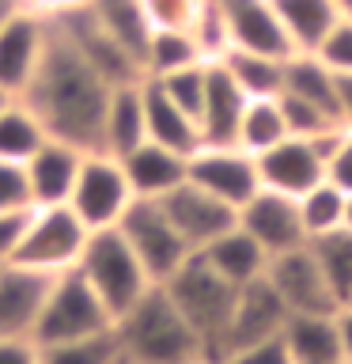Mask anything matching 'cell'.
Masks as SVG:
<instances>
[{
	"instance_id": "9c48e42d",
	"label": "cell",
	"mask_w": 352,
	"mask_h": 364,
	"mask_svg": "<svg viewBox=\"0 0 352 364\" xmlns=\"http://www.w3.org/2000/svg\"><path fill=\"white\" fill-rule=\"evenodd\" d=\"M186 178L235 209H243L261 190L258 156L246 152L243 144H197L186 159Z\"/></svg>"
},
{
	"instance_id": "74e56055",
	"label": "cell",
	"mask_w": 352,
	"mask_h": 364,
	"mask_svg": "<svg viewBox=\"0 0 352 364\" xmlns=\"http://www.w3.org/2000/svg\"><path fill=\"white\" fill-rule=\"evenodd\" d=\"M277 102H280L284 125H288L292 136H322V133H329V129H337V125H341V122L329 118V114H322L318 107H311L307 99L288 95V91H280Z\"/></svg>"
},
{
	"instance_id": "4dcf8cb0",
	"label": "cell",
	"mask_w": 352,
	"mask_h": 364,
	"mask_svg": "<svg viewBox=\"0 0 352 364\" xmlns=\"http://www.w3.org/2000/svg\"><path fill=\"white\" fill-rule=\"evenodd\" d=\"M197 61H209V57L201 53V46L189 31H152V38L144 46V76L148 80L178 73V68L197 65Z\"/></svg>"
},
{
	"instance_id": "6da1fadb",
	"label": "cell",
	"mask_w": 352,
	"mask_h": 364,
	"mask_svg": "<svg viewBox=\"0 0 352 364\" xmlns=\"http://www.w3.org/2000/svg\"><path fill=\"white\" fill-rule=\"evenodd\" d=\"M110 91H114V84H106L84 61V53L50 19V42H45L42 65L34 73L31 87L19 95L38 114L42 129L65 144L84 148V152H99L102 114H106Z\"/></svg>"
},
{
	"instance_id": "db71d44e",
	"label": "cell",
	"mask_w": 352,
	"mask_h": 364,
	"mask_svg": "<svg viewBox=\"0 0 352 364\" xmlns=\"http://www.w3.org/2000/svg\"><path fill=\"white\" fill-rule=\"evenodd\" d=\"M8 99H11V95H8V91H4V87H0V107H4V102H8Z\"/></svg>"
},
{
	"instance_id": "7402d4cb",
	"label": "cell",
	"mask_w": 352,
	"mask_h": 364,
	"mask_svg": "<svg viewBox=\"0 0 352 364\" xmlns=\"http://www.w3.org/2000/svg\"><path fill=\"white\" fill-rule=\"evenodd\" d=\"M148 141V118H144V80L133 84H118L106 99V114H102V136L99 152L125 156L136 144Z\"/></svg>"
},
{
	"instance_id": "277c9868",
	"label": "cell",
	"mask_w": 352,
	"mask_h": 364,
	"mask_svg": "<svg viewBox=\"0 0 352 364\" xmlns=\"http://www.w3.org/2000/svg\"><path fill=\"white\" fill-rule=\"evenodd\" d=\"M76 269H79V277L95 289L102 307L114 315V323H118V318L155 284L152 277H148L144 262L133 255V247L125 243V235L118 232V228L91 232L84 255H79V262H76Z\"/></svg>"
},
{
	"instance_id": "52a82bcc",
	"label": "cell",
	"mask_w": 352,
	"mask_h": 364,
	"mask_svg": "<svg viewBox=\"0 0 352 364\" xmlns=\"http://www.w3.org/2000/svg\"><path fill=\"white\" fill-rule=\"evenodd\" d=\"M136 201V193L129 186L121 159L110 152H84L68 193V209L84 220L87 232H102V228H118V220L125 216V209Z\"/></svg>"
},
{
	"instance_id": "7bdbcfd3",
	"label": "cell",
	"mask_w": 352,
	"mask_h": 364,
	"mask_svg": "<svg viewBox=\"0 0 352 364\" xmlns=\"http://www.w3.org/2000/svg\"><path fill=\"white\" fill-rule=\"evenodd\" d=\"M27 216H31V205L27 209H8L0 213V266L16 255V243L23 235V228H27Z\"/></svg>"
},
{
	"instance_id": "f5cc1de1",
	"label": "cell",
	"mask_w": 352,
	"mask_h": 364,
	"mask_svg": "<svg viewBox=\"0 0 352 364\" xmlns=\"http://www.w3.org/2000/svg\"><path fill=\"white\" fill-rule=\"evenodd\" d=\"M114 364H136V360H129V357H121V353H118V360H114Z\"/></svg>"
},
{
	"instance_id": "d4e9b609",
	"label": "cell",
	"mask_w": 352,
	"mask_h": 364,
	"mask_svg": "<svg viewBox=\"0 0 352 364\" xmlns=\"http://www.w3.org/2000/svg\"><path fill=\"white\" fill-rule=\"evenodd\" d=\"M197 255L209 262V266L220 273V277H227L231 284H246V281H254L265 273L269 266V255H265V247L258 243L254 235L246 232V228H227V232L220 239H212L209 247H201Z\"/></svg>"
},
{
	"instance_id": "ab89813d",
	"label": "cell",
	"mask_w": 352,
	"mask_h": 364,
	"mask_svg": "<svg viewBox=\"0 0 352 364\" xmlns=\"http://www.w3.org/2000/svg\"><path fill=\"white\" fill-rule=\"evenodd\" d=\"M318 57L334 73H352V19L348 16H341L337 27L326 34V42L318 46Z\"/></svg>"
},
{
	"instance_id": "5b68a950",
	"label": "cell",
	"mask_w": 352,
	"mask_h": 364,
	"mask_svg": "<svg viewBox=\"0 0 352 364\" xmlns=\"http://www.w3.org/2000/svg\"><path fill=\"white\" fill-rule=\"evenodd\" d=\"M87 228L68 205H31L27 228H23L16 255L8 262L45 277H57L65 269H76L79 255L87 247Z\"/></svg>"
},
{
	"instance_id": "c3c4849f",
	"label": "cell",
	"mask_w": 352,
	"mask_h": 364,
	"mask_svg": "<svg viewBox=\"0 0 352 364\" xmlns=\"http://www.w3.org/2000/svg\"><path fill=\"white\" fill-rule=\"evenodd\" d=\"M341 228H348V232H352V193L345 198V224H341Z\"/></svg>"
},
{
	"instance_id": "d6986e66",
	"label": "cell",
	"mask_w": 352,
	"mask_h": 364,
	"mask_svg": "<svg viewBox=\"0 0 352 364\" xmlns=\"http://www.w3.org/2000/svg\"><path fill=\"white\" fill-rule=\"evenodd\" d=\"M79 159H84V148L65 144L57 136H45V144L23 164L31 205H65L68 193H72Z\"/></svg>"
},
{
	"instance_id": "7a4b0ae2",
	"label": "cell",
	"mask_w": 352,
	"mask_h": 364,
	"mask_svg": "<svg viewBox=\"0 0 352 364\" xmlns=\"http://www.w3.org/2000/svg\"><path fill=\"white\" fill-rule=\"evenodd\" d=\"M121 357L136 364H189L209 357L201 334L186 323L163 284H152L118 323H114Z\"/></svg>"
},
{
	"instance_id": "816d5d0a",
	"label": "cell",
	"mask_w": 352,
	"mask_h": 364,
	"mask_svg": "<svg viewBox=\"0 0 352 364\" xmlns=\"http://www.w3.org/2000/svg\"><path fill=\"white\" fill-rule=\"evenodd\" d=\"M341 11H345V16L352 19V0H341Z\"/></svg>"
},
{
	"instance_id": "e0dca14e",
	"label": "cell",
	"mask_w": 352,
	"mask_h": 364,
	"mask_svg": "<svg viewBox=\"0 0 352 364\" xmlns=\"http://www.w3.org/2000/svg\"><path fill=\"white\" fill-rule=\"evenodd\" d=\"M238 228H246V232L265 247L269 258L280 255V250H292V247L307 243L299 201H295L292 193H277V190H265V186L238 209Z\"/></svg>"
},
{
	"instance_id": "f907efd6",
	"label": "cell",
	"mask_w": 352,
	"mask_h": 364,
	"mask_svg": "<svg viewBox=\"0 0 352 364\" xmlns=\"http://www.w3.org/2000/svg\"><path fill=\"white\" fill-rule=\"evenodd\" d=\"M189 364H224L220 357H197V360H189Z\"/></svg>"
},
{
	"instance_id": "7c38bea8",
	"label": "cell",
	"mask_w": 352,
	"mask_h": 364,
	"mask_svg": "<svg viewBox=\"0 0 352 364\" xmlns=\"http://www.w3.org/2000/svg\"><path fill=\"white\" fill-rule=\"evenodd\" d=\"M57 27L68 34V42L84 53V61L95 68V73L106 80V84H133V80H144V68L141 61L125 50L121 42H114L106 31L99 27V19L91 16V8H72V11H61V16H50Z\"/></svg>"
},
{
	"instance_id": "ba28073f",
	"label": "cell",
	"mask_w": 352,
	"mask_h": 364,
	"mask_svg": "<svg viewBox=\"0 0 352 364\" xmlns=\"http://www.w3.org/2000/svg\"><path fill=\"white\" fill-rule=\"evenodd\" d=\"M118 232L125 235V243L133 247V255L144 262L148 277L155 284H163L193 250L189 243L178 235V228L170 224V216L163 213V205L152 198H136L125 216L118 220Z\"/></svg>"
},
{
	"instance_id": "8d00e7d4",
	"label": "cell",
	"mask_w": 352,
	"mask_h": 364,
	"mask_svg": "<svg viewBox=\"0 0 352 364\" xmlns=\"http://www.w3.org/2000/svg\"><path fill=\"white\" fill-rule=\"evenodd\" d=\"M204 73H209V61H197V65H186L178 68V73H167L159 76L155 84L167 91L170 99L178 102L186 114H193V118H201V99H204ZM148 80V76H144ZM201 125V122H197Z\"/></svg>"
},
{
	"instance_id": "484cf974",
	"label": "cell",
	"mask_w": 352,
	"mask_h": 364,
	"mask_svg": "<svg viewBox=\"0 0 352 364\" xmlns=\"http://www.w3.org/2000/svg\"><path fill=\"white\" fill-rule=\"evenodd\" d=\"M273 8H277L295 53H318L326 34L345 16L341 0H273Z\"/></svg>"
},
{
	"instance_id": "30bf717a",
	"label": "cell",
	"mask_w": 352,
	"mask_h": 364,
	"mask_svg": "<svg viewBox=\"0 0 352 364\" xmlns=\"http://www.w3.org/2000/svg\"><path fill=\"white\" fill-rule=\"evenodd\" d=\"M50 42V16L31 4H16L0 19V87L19 99L31 87Z\"/></svg>"
},
{
	"instance_id": "cb8c5ba5",
	"label": "cell",
	"mask_w": 352,
	"mask_h": 364,
	"mask_svg": "<svg viewBox=\"0 0 352 364\" xmlns=\"http://www.w3.org/2000/svg\"><path fill=\"white\" fill-rule=\"evenodd\" d=\"M144 118H148V141L167 144L182 156H189L193 148L201 144L197 118L182 110L155 80H144Z\"/></svg>"
},
{
	"instance_id": "7dc6e473",
	"label": "cell",
	"mask_w": 352,
	"mask_h": 364,
	"mask_svg": "<svg viewBox=\"0 0 352 364\" xmlns=\"http://www.w3.org/2000/svg\"><path fill=\"white\" fill-rule=\"evenodd\" d=\"M337 330H341V346H345V360L352 357V300L337 307Z\"/></svg>"
},
{
	"instance_id": "f1b7e54d",
	"label": "cell",
	"mask_w": 352,
	"mask_h": 364,
	"mask_svg": "<svg viewBox=\"0 0 352 364\" xmlns=\"http://www.w3.org/2000/svg\"><path fill=\"white\" fill-rule=\"evenodd\" d=\"M91 16L99 19V27L110 34L114 42H121L144 68V46L152 38V23H148L141 0H91Z\"/></svg>"
},
{
	"instance_id": "5bb4252c",
	"label": "cell",
	"mask_w": 352,
	"mask_h": 364,
	"mask_svg": "<svg viewBox=\"0 0 352 364\" xmlns=\"http://www.w3.org/2000/svg\"><path fill=\"white\" fill-rule=\"evenodd\" d=\"M159 205H163V213L170 216V224L178 228V235L189 243V250L209 247L212 239H220L227 228L238 224L235 205L220 201L216 193L201 190L197 182H189V178L182 182V186H175L170 193H163Z\"/></svg>"
},
{
	"instance_id": "f35d334b",
	"label": "cell",
	"mask_w": 352,
	"mask_h": 364,
	"mask_svg": "<svg viewBox=\"0 0 352 364\" xmlns=\"http://www.w3.org/2000/svg\"><path fill=\"white\" fill-rule=\"evenodd\" d=\"M326 178L341 186L345 193H352V125H341L334 144L326 152Z\"/></svg>"
},
{
	"instance_id": "60d3db41",
	"label": "cell",
	"mask_w": 352,
	"mask_h": 364,
	"mask_svg": "<svg viewBox=\"0 0 352 364\" xmlns=\"http://www.w3.org/2000/svg\"><path fill=\"white\" fill-rule=\"evenodd\" d=\"M220 360L224 364H295L288 346H284V338H265V341H254V346L231 349Z\"/></svg>"
},
{
	"instance_id": "9a60e30c",
	"label": "cell",
	"mask_w": 352,
	"mask_h": 364,
	"mask_svg": "<svg viewBox=\"0 0 352 364\" xmlns=\"http://www.w3.org/2000/svg\"><path fill=\"white\" fill-rule=\"evenodd\" d=\"M258 175L265 190L299 198L326 178V152L314 136H284L265 152H258Z\"/></svg>"
},
{
	"instance_id": "836d02e7",
	"label": "cell",
	"mask_w": 352,
	"mask_h": 364,
	"mask_svg": "<svg viewBox=\"0 0 352 364\" xmlns=\"http://www.w3.org/2000/svg\"><path fill=\"white\" fill-rule=\"evenodd\" d=\"M345 198L348 193L334 186L329 178H322L318 186H311L307 193H299V216H303V228H307V239H318V235H329L345 224Z\"/></svg>"
},
{
	"instance_id": "8fae6325",
	"label": "cell",
	"mask_w": 352,
	"mask_h": 364,
	"mask_svg": "<svg viewBox=\"0 0 352 364\" xmlns=\"http://www.w3.org/2000/svg\"><path fill=\"white\" fill-rule=\"evenodd\" d=\"M288 315H292L288 304L280 300V292L269 284L265 273L254 277V281H246V284H238L235 307H231V323H227V334H224V346H220V357H227L231 349L254 346V341L280 338Z\"/></svg>"
},
{
	"instance_id": "d6a6232c",
	"label": "cell",
	"mask_w": 352,
	"mask_h": 364,
	"mask_svg": "<svg viewBox=\"0 0 352 364\" xmlns=\"http://www.w3.org/2000/svg\"><path fill=\"white\" fill-rule=\"evenodd\" d=\"M322 266L329 289H334L337 304H348L352 300V232L348 228H337L329 235H318V239H307Z\"/></svg>"
},
{
	"instance_id": "4316f807",
	"label": "cell",
	"mask_w": 352,
	"mask_h": 364,
	"mask_svg": "<svg viewBox=\"0 0 352 364\" xmlns=\"http://www.w3.org/2000/svg\"><path fill=\"white\" fill-rule=\"evenodd\" d=\"M284 91L307 99L311 107H318L322 114H329L334 122H341V110H337V73L318 53H292L288 57V65H284Z\"/></svg>"
},
{
	"instance_id": "4fadbf2b",
	"label": "cell",
	"mask_w": 352,
	"mask_h": 364,
	"mask_svg": "<svg viewBox=\"0 0 352 364\" xmlns=\"http://www.w3.org/2000/svg\"><path fill=\"white\" fill-rule=\"evenodd\" d=\"M265 277L280 292V300L288 304V311H337L341 307L311 243L273 255L265 266Z\"/></svg>"
},
{
	"instance_id": "b9f144b4",
	"label": "cell",
	"mask_w": 352,
	"mask_h": 364,
	"mask_svg": "<svg viewBox=\"0 0 352 364\" xmlns=\"http://www.w3.org/2000/svg\"><path fill=\"white\" fill-rule=\"evenodd\" d=\"M27 205H31V190H27L23 164H8V159H0V213L27 209Z\"/></svg>"
},
{
	"instance_id": "e575fe53",
	"label": "cell",
	"mask_w": 352,
	"mask_h": 364,
	"mask_svg": "<svg viewBox=\"0 0 352 364\" xmlns=\"http://www.w3.org/2000/svg\"><path fill=\"white\" fill-rule=\"evenodd\" d=\"M118 338L95 334L79 341H57V346H38V364H114L118 360Z\"/></svg>"
},
{
	"instance_id": "1f68e13d",
	"label": "cell",
	"mask_w": 352,
	"mask_h": 364,
	"mask_svg": "<svg viewBox=\"0 0 352 364\" xmlns=\"http://www.w3.org/2000/svg\"><path fill=\"white\" fill-rule=\"evenodd\" d=\"M288 136V125H284V114H280V102L277 95L273 99H246V110L238 118V133H235V144H243L246 152H265L277 141Z\"/></svg>"
},
{
	"instance_id": "f6af8a7d",
	"label": "cell",
	"mask_w": 352,
	"mask_h": 364,
	"mask_svg": "<svg viewBox=\"0 0 352 364\" xmlns=\"http://www.w3.org/2000/svg\"><path fill=\"white\" fill-rule=\"evenodd\" d=\"M337 110L341 125H352V73H337Z\"/></svg>"
},
{
	"instance_id": "44dd1931",
	"label": "cell",
	"mask_w": 352,
	"mask_h": 364,
	"mask_svg": "<svg viewBox=\"0 0 352 364\" xmlns=\"http://www.w3.org/2000/svg\"><path fill=\"white\" fill-rule=\"evenodd\" d=\"M280 338L295 364H345L337 311H292Z\"/></svg>"
},
{
	"instance_id": "f546056e",
	"label": "cell",
	"mask_w": 352,
	"mask_h": 364,
	"mask_svg": "<svg viewBox=\"0 0 352 364\" xmlns=\"http://www.w3.org/2000/svg\"><path fill=\"white\" fill-rule=\"evenodd\" d=\"M45 133L38 114H34L23 99H8L0 107V159L8 164H27V159L45 144Z\"/></svg>"
},
{
	"instance_id": "2e32d148",
	"label": "cell",
	"mask_w": 352,
	"mask_h": 364,
	"mask_svg": "<svg viewBox=\"0 0 352 364\" xmlns=\"http://www.w3.org/2000/svg\"><path fill=\"white\" fill-rule=\"evenodd\" d=\"M220 11L227 50H254V53H273V57H292V38L273 8V0H216Z\"/></svg>"
},
{
	"instance_id": "83f0119b",
	"label": "cell",
	"mask_w": 352,
	"mask_h": 364,
	"mask_svg": "<svg viewBox=\"0 0 352 364\" xmlns=\"http://www.w3.org/2000/svg\"><path fill=\"white\" fill-rule=\"evenodd\" d=\"M231 80L243 87L246 99H273L284 91V65L288 57H273V53H254V50H224L216 57Z\"/></svg>"
},
{
	"instance_id": "8992f818",
	"label": "cell",
	"mask_w": 352,
	"mask_h": 364,
	"mask_svg": "<svg viewBox=\"0 0 352 364\" xmlns=\"http://www.w3.org/2000/svg\"><path fill=\"white\" fill-rule=\"evenodd\" d=\"M114 315L102 307L95 289L79 277V269H65L50 281L42 300L38 323H34V346H57V341H79L110 334Z\"/></svg>"
},
{
	"instance_id": "3957f363",
	"label": "cell",
	"mask_w": 352,
	"mask_h": 364,
	"mask_svg": "<svg viewBox=\"0 0 352 364\" xmlns=\"http://www.w3.org/2000/svg\"><path fill=\"white\" fill-rule=\"evenodd\" d=\"M167 296L175 300V307L186 315V323L201 334L209 357H220L227 323H231V307H235V292L238 284H231L227 277H220L197 250L182 262V266L163 281Z\"/></svg>"
},
{
	"instance_id": "11a10c76",
	"label": "cell",
	"mask_w": 352,
	"mask_h": 364,
	"mask_svg": "<svg viewBox=\"0 0 352 364\" xmlns=\"http://www.w3.org/2000/svg\"><path fill=\"white\" fill-rule=\"evenodd\" d=\"M345 364H352V357H348V360H345Z\"/></svg>"
},
{
	"instance_id": "ac0fdd59",
	"label": "cell",
	"mask_w": 352,
	"mask_h": 364,
	"mask_svg": "<svg viewBox=\"0 0 352 364\" xmlns=\"http://www.w3.org/2000/svg\"><path fill=\"white\" fill-rule=\"evenodd\" d=\"M50 281L53 277H45V273L11 266V262L0 266V341L4 338H31L34 341V323H38Z\"/></svg>"
},
{
	"instance_id": "bcb514c9",
	"label": "cell",
	"mask_w": 352,
	"mask_h": 364,
	"mask_svg": "<svg viewBox=\"0 0 352 364\" xmlns=\"http://www.w3.org/2000/svg\"><path fill=\"white\" fill-rule=\"evenodd\" d=\"M23 4L38 8L42 16H61V11H72V8H84L91 0H23Z\"/></svg>"
},
{
	"instance_id": "ee69618b",
	"label": "cell",
	"mask_w": 352,
	"mask_h": 364,
	"mask_svg": "<svg viewBox=\"0 0 352 364\" xmlns=\"http://www.w3.org/2000/svg\"><path fill=\"white\" fill-rule=\"evenodd\" d=\"M0 364H38V346L31 338H4L0 341Z\"/></svg>"
},
{
	"instance_id": "681fc988",
	"label": "cell",
	"mask_w": 352,
	"mask_h": 364,
	"mask_svg": "<svg viewBox=\"0 0 352 364\" xmlns=\"http://www.w3.org/2000/svg\"><path fill=\"white\" fill-rule=\"evenodd\" d=\"M16 4H23V0H0V19H4V16H8V11L16 8Z\"/></svg>"
},
{
	"instance_id": "603a6c76",
	"label": "cell",
	"mask_w": 352,
	"mask_h": 364,
	"mask_svg": "<svg viewBox=\"0 0 352 364\" xmlns=\"http://www.w3.org/2000/svg\"><path fill=\"white\" fill-rule=\"evenodd\" d=\"M186 159L189 156H182L167 144L144 141V144H136L133 152L121 156V167H125V175H129V186H133L136 198L159 201L163 193H170L175 186L186 182Z\"/></svg>"
},
{
	"instance_id": "ffe728a7",
	"label": "cell",
	"mask_w": 352,
	"mask_h": 364,
	"mask_svg": "<svg viewBox=\"0 0 352 364\" xmlns=\"http://www.w3.org/2000/svg\"><path fill=\"white\" fill-rule=\"evenodd\" d=\"M246 110L243 87L220 61H209L204 73V99H201V144H235L238 118Z\"/></svg>"
},
{
	"instance_id": "d590c367",
	"label": "cell",
	"mask_w": 352,
	"mask_h": 364,
	"mask_svg": "<svg viewBox=\"0 0 352 364\" xmlns=\"http://www.w3.org/2000/svg\"><path fill=\"white\" fill-rule=\"evenodd\" d=\"M152 31H189L197 27V19L204 16L209 0H141Z\"/></svg>"
}]
</instances>
